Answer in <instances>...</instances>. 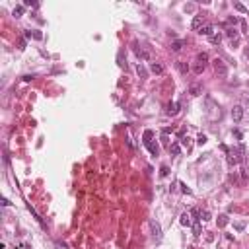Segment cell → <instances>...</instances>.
I'll list each match as a JSON object with an SVG mask.
<instances>
[{"instance_id": "603a6c76", "label": "cell", "mask_w": 249, "mask_h": 249, "mask_svg": "<svg viewBox=\"0 0 249 249\" xmlns=\"http://www.w3.org/2000/svg\"><path fill=\"white\" fill-rule=\"evenodd\" d=\"M14 16H16V18H21V16H24V6H16V8H14Z\"/></svg>"}, {"instance_id": "44dd1931", "label": "cell", "mask_w": 249, "mask_h": 249, "mask_svg": "<svg viewBox=\"0 0 249 249\" xmlns=\"http://www.w3.org/2000/svg\"><path fill=\"white\" fill-rule=\"evenodd\" d=\"M210 43H212V45H220V43H222V35L220 33H214L210 37Z\"/></svg>"}, {"instance_id": "cb8c5ba5", "label": "cell", "mask_w": 249, "mask_h": 249, "mask_svg": "<svg viewBox=\"0 0 249 249\" xmlns=\"http://www.w3.org/2000/svg\"><path fill=\"white\" fill-rule=\"evenodd\" d=\"M193 233L197 238L201 236V222H193Z\"/></svg>"}, {"instance_id": "9c48e42d", "label": "cell", "mask_w": 249, "mask_h": 249, "mask_svg": "<svg viewBox=\"0 0 249 249\" xmlns=\"http://www.w3.org/2000/svg\"><path fill=\"white\" fill-rule=\"evenodd\" d=\"M232 152L238 156V160H239V162H243V160H245V146H243V144H239L238 148H233Z\"/></svg>"}, {"instance_id": "83f0119b", "label": "cell", "mask_w": 249, "mask_h": 249, "mask_svg": "<svg viewBox=\"0 0 249 249\" xmlns=\"http://www.w3.org/2000/svg\"><path fill=\"white\" fill-rule=\"evenodd\" d=\"M179 187H181V191H183V193H187V195H191V193H193L191 189H189V187L185 185V183H179Z\"/></svg>"}, {"instance_id": "f35d334b", "label": "cell", "mask_w": 249, "mask_h": 249, "mask_svg": "<svg viewBox=\"0 0 249 249\" xmlns=\"http://www.w3.org/2000/svg\"><path fill=\"white\" fill-rule=\"evenodd\" d=\"M245 57H247V58H249V49H247V51H245Z\"/></svg>"}, {"instance_id": "4fadbf2b", "label": "cell", "mask_w": 249, "mask_h": 249, "mask_svg": "<svg viewBox=\"0 0 249 249\" xmlns=\"http://www.w3.org/2000/svg\"><path fill=\"white\" fill-rule=\"evenodd\" d=\"M183 47H185V41H183V39H175L171 43V51H175V53H179Z\"/></svg>"}, {"instance_id": "5bb4252c", "label": "cell", "mask_w": 249, "mask_h": 249, "mask_svg": "<svg viewBox=\"0 0 249 249\" xmlns=\"http://www.w3.org/2000/svg\"><path fill=\"white\" fill-rule=\"evenodd\" d=\"M228 222H230L228 214H220V216H218V228H226V226H228Z\"/></svg>"}, {"instance_id": "6da1fadb", "label": "cell", "mask_w": 249, "mask_h": 249, "mask_svg": "<svg viewBox=\"0 0 249 249\" xmlns=\"http://www.w3.org/2000/svg\"><path fill=\"white\" fill-rule=\"evenodd\" d=\"M212 66H214V72L220 78L228 76V66H226V62L222 61V58H214V61H212Z\"/></svg>"}, {"instance_id": "f546056e", "label": "cell", "mask_w": 249, "mask_h": 249, "mask_svg": "<svg viewBox=\"0 0 249 249\" xmlns=\"http://www.w3.org/2000/svg\"><path fill=\"white\" fill-rule=\"evenodd\" d=\"M136 70H138V74H140L142 78H146V70H144V66H142V64H138V66H136Z\"/></svg>"}, {"instance_id": "277c9868", "label": "cell", "mask_w": 249, "mask_h": 249, "mask_svg": "<svg viewBox=\"0 0 249 249\" xmlns=\"http://www.w3.org/2000/svg\"><path fill=\"white\" fill-rule=\"evenodd\" d=\"M243 107H241V105H233V109H232V119L233 121H236V123H239L241 119H243Z\"/></svg>"}, {"instance_id": "8fae6325", "label": "cell", "mask_w": 249, "mask_h": 249, "mask_svg": "<svg viewBox=\"0 0 249 249\" xmlns=\"http://www.w3.org/2000/svg\"><path fill=\"white\" fill-rule=\"evenodd\" d=\"M144 146H146V148L150 150V154H152V156H158V154H160V148H158V144H154L152 140H148V142H144Z\"/></svg>"}, {"instance_id": "4316f807", "label": "cell", "mask_w": 249, "mask_h": 249, "mask_svg": "<svg viewBox=\"0 0 249 249\" xmlns=\"http://www.w3.org/2000/svg\"><path fill=\"white\" fill-rule=\"evenodd\" d=\"M160 175H162V177H167V175H170V167L162 165V167H160Z\"/></svg>"}, {"instance_id": "52a82bcc", "label": "cell", "mask_w": 249, "mask_h": 249, "mask_svg": "<svg viewBox=\"0 0 249 249\" xmlns=\"http://www.w3.org/2000/svg\"><path fill=\"white\" fill-rule=\"evenodd\" d=\"M199 33L204 35V37H212V35H214V27H212L210 24H204V25L199 29Z\"/></svg>"}, {"instance_id": "484cf974", "label": "cell", "mask_w": 249, "mask_h": 249, "mask_svg": "<svg viewBox=\"0 0 249 249\" xmlns=\"http://www.w3.org/2000/svg\"><path fill=\"white\" fill-rule=\"evenodd\" d=\"M202 70H204V64H201V62H197L195 66H193V72H195V74H201Z\"/></svg>"}, {"instance_id": "ba28073f", "label": "cell", "mask_w": 249, "mask_h": 249, "mask_svg": "<svg viewBox=\"0 0 249 249\" xmlns=\"http://www.w3.org/2000/svg\"><path fill=\"white\" fill-rule=\"evenodd\" d=\"M150 70L154 72V74H158V76H162L164 72H165L164 64H160V62H152V64H150Z\"/></svg>"}, {"instance_id": "30bf717a", "label": "cell", "mask_w": 249, "mask_h": 249, "mask_svg": "<svg viewBox=\"0 0 249 249\" xmlns=\"http://www.w3.org/2000/svg\"><path fill=\"white\" fill-rule=\"evenodd\" d=\"M204 25V20H202V16H195L193 18V24H191V27L195 29V31H199V29Z\"/></svg>"}, {"instance_id": "d6986e66", "label": "cell", "mask_w": 249, "mask_h": 249, "mask_svg": "<svg viewBox=\"0 0 249 249\" xmlns=\"http://www.w3.org/2000/svg\"><path fill=\"white\" fill-rule=\"evenodd\" d=\"M191 218H193V222H201V208H193L191 210Z\"/></svg>"}, {"instance_id": "7a4b0ae2", "label": "cell", "mask_w": 249, "mask_h": 249, "mask_svg": "<svg viewBox=\"0 0 249 249\" xmlns=\"http://www.w3.org/2000/svg\"><path fill=\"white\" fill-rule=\"evenodd\" d=\"M134 53H136V57L140 58V61H152V51H150V47H138V43H134Z\"/></svg>"}, {"instance_id": "9a60e30c", "label": "cell", "mask_w": 249, "mask_h": 249, "mask_svg": "<svg viewBox=\"0 0 249 249\" xmlns=\"http://www.w3.org/2000/svg\"><path fill=\"white\" fill-rule=\"evenodd\" d=\"M167 115H177L179 113V103H170L167 105V111H165Z\"/></svg>"}, {"instance_id": "3957f363", "label": "cell", "mask_w": 249, "mask_h": 249, "mask_svg": "<svg viewBox=\"0 0 249 249\" xmlns=\"http://www.w3.org/2000/svg\"><path fill=\"white\" fill-rule=\"evenodd\" d=\"M150 228H152V236H154V239H156V241L162 239V228H160V224H158L156 220H150Z\"/></svg>"}, {"instance_id": "74e56055", "label": "cell", "mask_w": 249, "mask_h": 249, "mask_svg": "<svg viewBox=\"0 0 249 249\" xmlns=\"http://www.w3.org/2000/svg\"><path fill=\"white\" fill-rule=\"evenodd\" d=\"M24 249H31V245H24Z\"/></svg>"}, {"instance_id": "4dcf8cb0", "label": "cell", "mask_w": 249, "mask_h": 249, "mask_svg": "<svg viewBox=\"0 0 249 249\" xmlns=\"http://www.w3.org/2000/svg\"><path fill=\"white\" fill-rule=\"evenodd\" d=\"M238 21H239V20H238L236 16H230V18H228V25H236Z\"/></svg>"}, {"instance_id": "e0dca14e", "label": "cell", "mask_w": 249, "mask_h": 249, "mask_svg": "<svg viewBox=\"0 0 249 249\" xmlns=\"http://www.w3.org/2000/svg\"><path fill=\"white\" fill-rule=\"evenodd\" d=\"M170 152L173 154V156H179V154H181V144H179V142H173V144L170 146Z\"/></svg>"}, {"instance_id": "f1b7e54d", "label": "cell", "mask_w": 249, "mask_h": 249, "mask_svg": "<svg viewBox=\"0 0 249 249\" xmlns=\"http://www.w3.org/2000/svg\"><path fill=\"white\" fill-rule=\"evenodd\" d=\"M197 144H199V146H202V144H206V136H204V134H201L199 138H197Z\"/></svg>"}, {"instance_id": "7402d4cb", "label": "cell", "mask_w": 249, "mask_h": 249, "mask_svg": "<svg viewBox=\"0 0 249 249\" xmlns=\"http://www.w3.org/2000/svg\"><path fill=\"white\" fill-rule=\"evenodd\" d=\"M201 220H202V222L212 220V216H210V212H208V210H201Z\"/></svg>"}, {"instance_id": "d590c367", "label": "cell", "mask_w": 249, "mask_h": 249, "mask_svg": "<svg viewBox=\"0 0 249 249\" xmlns=\"http://www.w3.org/2000/svg\"><path fill=\"white\" fill-rule=\"evenodd\" d=\"M20 51H24L25 49V39H20V47H18Z\"/></svg>"}, {"instance_id": "1f68e13d", "label": "cell", "mask_w": 249, "mask_h": 249, "mask_svg": "<svg viewBox=\"0 0 249 249\" xmlns=\"http://www.w3.org/2000/svg\"><path fill=\"white\" fill-rule=\"evenodd\" d=\"M24 6H31V8H37V2H33V0H25V2H24Z\"/></svg>"}, {"instance_id": "e575fe53", "label": "cell", "mask_w": 249, "mask_h": 249, "mask_svg": "<svg viewBox=\"0 0 249 249\" xmlns=\"http://www.w3.org/2000/svg\"><path fill=\"white\" fill-rule=\"evenodd\" d=\"M33 37V31H25L24 33V39H31Z\"/></svg>"}, {"instance_id": "7c38bea8", "label": "cell", "mask_w": 249, "mask_h": 249, "mask_svg": "<svg viewBox=\"0 0 249 249\" xmlns=\"http://www.w3.org/2000/svg\"><path fill=\"white\" fill-rule=\"evenodd\" d=\"M189 93H191V96H201V93H202V86L201 84H193L191 88H189Z\"/></svg>"}, {"instance_id": "836d02e7", "label": "cell", "mask_w": 249, "mask_h": 249, "mask_svg": "<svg viewBox=\"0 0 249 249\" xmlns=\"http://www.w3.org/2000/svg\"><path fill=\"white\" fill-rule=\"evenodd\" d=\"M33 39H43V33L41 31H33Z\"/></svg>"}, {"instance_id": "5b68a950", "label": "cell", "mask_w": 249, "mask_h": 249, "mask_svg": "<svg viewBox=\"0 0 249 249\" xmlns=\"http://www.w3.org/2000/svg\"><path fill=\"white\" fill-rule=\"evenodd\" d=\"M226 37L232 41V47H233V43H238V39H239V33L236 31V27H228L226 29Z\"/></svg>"}, {"instance_id": "8d00e7d4", "label": "cell", "mask_w": 249, "mask_h": 249, "mask_svg": "<svg viewBox=\"0 0 249 249\" xmlns=\"http://www.w3.org/2000/svg\"><path fill=\"white\" fill-rule=\"evenodd\" d=\"M33 78H35L33 74H27V76H24V80H25V82H29V80H33Z\"/></svg>"}, {"instance_id": "ac0fdd59", "label": "cell", "mask_w": 249, "mask_h": 249, "mask_svg": "<svg viewBox=\"0 0 249 249\" xmlns=\"http://www.w3.org/2000/svg\"><path fill=\"white\" fill-rule=\"evenodd\" d=\"M197 62H201V64H204V66H206L208 55H206V53H199V55H197Z\"/></svg>"}, {"instance_id": "ffe728a7", "label": "cell", "mask_w": 249, "mask_h": 249, "mask_svg": "<svg viewBox=\"0 0 249 249\" xmlns=\"http://www.w3.org/2000/svg\"><path fill=\"white\" fill-rule=\"evenodd\" d=\"M233 8H236L238 12H241V14H245V16L249 14V10H247V8H245V6L241 4V2H233Z\"/></svg>"}, {"instance_id": "2e32d148", "label": "cell", "mask_w": 249, "mask_h": 249, "mask_svg": "<svg viewBox=\"0 0 249 249\" xmlns=\"http://www.w3.org/2000/svg\"><path fill=\"white\" fill-rule=\"evenodd\" d=\"M239 164V160H238V156H236V154H233L232 150L228 152V165H238Z\"/></svg>"}, {"instance_id": "8992f818", "label": "cell", "mask_w": 249, "mask_h": 249, "mask_svg": "<svg viewBox=\"0 0 249 249\" xmlns=\"http://www.w3.org/2000/svg\"><path fill=\"white\" fill-rule=\"evenodd\" d=\"M179 222H181V226H193V218H191V212H183V214L179 216Z\"/></svg>"}, {"instance_id": "d4e9b609", "label": "cell", "mask_w": 249, "mask_h": 249, "mask_svg": "<svg viewBox=\"0 0 249 249\" xmlns=\"http://www.w3.org/2000/svg\"><path fill=\"white\" fill-rule=\"evenodd\" d=\"M177 68H179L181 74H187V72H189V66H187L185 62H177Z\"/></svg>"}, {"instance_id": "d6a6232c", "label": "cell", "mask_w": 249, "mask_h": 249, "mask_svg": "<svg viewBox=\"0 0 249 249\" xmlns=\"http://www.w3.org/2000/svg\"><path fill=\"white\" fill-rule=\"evenodd\" d=\"M233 228H236L238 232H241V230L245 228V224H243V222H236V224H233Z\"/></svg>"}]
</instances>
